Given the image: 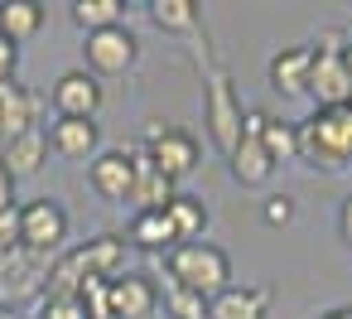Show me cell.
<instances>
[{
	"label": "cell",
	"instance_id": "1",
	"mask_svg": "<svg viewBox=\"0 0 352 319\" xmlns=\"http://www.w3.org/2000/svg\"><path fill=\"white\" fill-rule=\"evenodd\" d=\"M164 266H169V285H184L203 300H217L232 285V261L212 242H179Z\"/></svg>",
	"mask_w": 352,
	"mask_h": 319
},
{
	"label": "cell",
	"instance_id": "2",
	"mask_svg": "<svg viewBox=\"0 0 352 319\" xmlns=\"http://www.w3.org/2000/svg\"><path fill=\"white\" fill-rule=\"evenodd\" d=\"M299 131V160L323 165V169H342L352 160V107L338 112H314Z\"/></svg>",
	"mask_w": 352,
	"mask_h": 319
},
{
	"label": "cell",
	"instance_id": "3",
	"mask_svg": "<svg viewBox=\"0 0 352 319\" xmlns=\"http://www.w3.org/2000/svg\"><path fill=\"white\" fill-rule=\"evenodd\" d=\"M82 59H87V73H92V78H121V73H131V68H135L140 44H135V34H131L126 25H116V30L87 34Z\"/></svg>",
	"mask_w": 352,
	"mask_h": 319
},
{
	"label": "cell",
	"instance_id": "4",
	"mask_svg": "<svg viewBox=\"0 0 352 319\" xmlns=\"http://www.w3.org/2000/svg\"><path fill=\"white\" fill-rule=\"evenodd\" d=\"M68 237V213L54 198H34L20 208V247L34 256H54Z\"/></svg>",
	"mask_w": 352,
	"mask_h": 319
},
{
	"label": "cell",
	"instance_id": "5",
	"mask_svg": "<svg viewBox=\"0 0 352 319\" xmlns=\"http://www.w3.org/2000/svg\"><path fill=\"white\" fill-rule=\"evenodd\" d=\"M145 155L155 160V169L164 179H184L198 165V141L188 131H179V126H150L145 131Z\"/></svg>",
	"mask_w": 352,
	"mask_h": 319
},
{
	"label": "cell",
	"instance_id": "6",
	"mask_svg": "<svg viewBox=\"0 0 352 319\" xmlns=\"http://www.w3.org/2000/svg\"><path fill=\"white\" fill-rule=\"evenodd\" d=\"M241 102H236V92H232V78L227 73H217L212 83H208V131H212V141H217V150L222 155H232L236 145H241Z\"/></svg>",
	"mask_w": 352,
	"mask_h": 319
},
{
	"label": "cell",
	"instance_id": "7",
	"mask_svg": "<svg viewBox=\"0 0 352 319\" xmlns=\"http://www.w3.org/2000/svg\"><path fill=\"white\" fill-rule=\"evenodd\" d=\"M49 280V256H34L25 247L15 251H0V300H25V295H39Z\"/></svg>",
	"mask_w": 352,
	"mask_h": 319
},
{
	"label": "cell",
	"instance_id": "8",
	"mask_svg": "<svg viewBox=\"0 0 352 319\" xmlns=\"http://www.w3.org/2000/svg\"><path fill=\"white\" fill-rule=\"evenodd\" d=\"M107 305H111V319H150L160 305V290L150 276L121 271L116 280H107Z\"/></svg>",
	"mask_w": 352,
	"mask_h": 319
},
{
	"label": "cell",
	"instance_id": "9",
	"mask_svg": "<svg viewBox=\"0 0 352 319\" xmlns=\"http://www.w3.org/2000/svg\"><path fill=\"white\" fill-rule=\"evenodd\" d=\"M309 97L318 102V112L352 107V78H347V68H342V54H314V68H309Z\"/></svg>",
	"mask_w": 352,
	"mask_h": 319
},
{
	"label": "cell",
	"instance_id": "10",
	"mask_svg": "<svg viewBox=\"0 0 352 319\" xmlns=\"http://www.w3.org/2000/svg\"><path fill=\"white\" fill-rule=\"evenodd\" d=\"M54 107L58 116H78V121H92L97 107H102V83L87 73V68H73L54 83Z\"/></svg>",
	"mask_w": 352,
	"mask_h": 319
},
{
	"label": "cell",
	"instance_id": "11",
	"mask_svg": "<svg viewBox=\"0 0 352 319\" xmlns=\"http://www.w3.org/2000/svg\"><path fill=\"white\" fill-rule=\"evenodd\" d=\"M73 266H78L82 285H87V280H116V276L126 271V247H121V237L102 232V237H92L87 247L73 251Z\"/></svg>",
	"mask_w": 352,
	"mask_h": 319
},
{
	"label": "cell",
	"instance_id": "12",
	"mask_svg": "<svg viewBox=\"0 0 352 319\" xmlns=\"http://www.w3.org/2000/svg\"><path fill=\"white\" fill-rule=\"evenodd\" d=\"M309 68H314V49L309 44H294V49H280L270 59V88L280 97H304L309 92Z\"/></svg>",
	"mask_w": 352,
	"mask_h": 319
},
{
	"label": "cell",
	"instance_id": "13",
	"mask_svg": "<svg viewBox=\"0 0 352 319\" xmlns=\"http://www.w3.org/2000/svg\"><path fill=\"white\" fill-rule=\"evenodd\" d=\"M131 184H135V169H131V150H102L92 160V189L111 203H126L131 198Z\"/></svg>",
	"mask_w": 352,
	"mask_h": 319
},
{
	"label": "cell",
	"instance_id": "14",
	"mask_svg": "<svg viewBox=\"0 0 352 319\" xmlns=\"http://www.w3.org/2000/svg\"><path fill=\"white\" fill-rule=\"evenodd\" d=\"M131 169H135L131 198L140 203V213H155V208H164V203L174 198V179H164V174L155 169V160L145 155V145H140V150H131Z\"/></svg>",
	"mask_w": 352,
	"mask_h": 319
},
{
	"label": "cell",
	"instance_id": "15",
	"mask_svg": "<svg viewBox=\"0 0 352 319\" xmlns=\"http://www.w3.org/2000/svg\"><path fill=\"white\" fill-rule=\"evenodd\" d=\"M44 160H49V136H44L39 126L0 145V165L10 169V179H30V174H39Z\"/></svg>",
	"mask_w": 352,
	"mask_h": 319
},
{
	"label": "cell",
	"instance_id": "16",
	"mask_svg": "<svg viewBox=\"0 0 352 319\" xmlns=\"http://www.w3.org/2000/svg\"><path fill=\"white\" fill-rule=\"evenodd\" d=\"M34 131V97L20 83H0V145Z\"/></svg>",
	"mask_w": 352,
	"mask_h": 319
},
{
	"label": "cell",
	"instance_id": "17",
	"mask_svg": "<svg viewBox=\"0 0 352 319\" xmlns=\"http://www.w3.org/2000/svg\"><path fill=\"white\" fill-rule=\"evenodd\" d=\"M270 295L251 285H227L217 300H208V319H265Z\"/></svg>",
	"mask_w": 352,
	"mask_h": 319
},
{
	"label": "cell",
	"instance_id": "18",
	"mask_svg": "<svg viewBox=\"0 0 352 319\" xmlns=\"http://www.w3.org/2000/svg\"><path fill=\"white\" fill-rule=\"evenodd\" d=\"M39 30H44V6L39 0H6V6H0V34H6L15 49L25 39H34Z\"/></svg>",
	"mask_w": 352,
	"mask_h": 319
},
{
	"label": "cell",
	"instance_id": "19",
	"mask_svg": "<svg viewBox=\"0 0 352 319\" xmlns=\"http://www.w3.org/2000/svg\"><path fill=\"white\" fill-rule=\"evenodd\" d=\"M164 218H169V227H174L179 242H203V232H208V208L193 194H174L164 203Z\"/></svg>",
	"mask_w": 352,
	"mask_h": 319
},
{
	"label": "cell",
	"instance_id": "20",
	"mask_svg": "<svg viewBox=\"0 0 352 319\" xmlns=\"http://www.w3.org/2000/svg\"><path fill=\"white\" fill-rule=\"evenodd\" d=\"M227 160H232V174H236L241 184H251V189H256V184H265V179L275 174V160L265 155L261 136H241V145H236Z\"/></svg>",
	"mask_w": 352,
	"mask_h": 319
},
{
	"label": "cell",
	"instance_id": "21",
	"mask_svg": "<svg viewBox=\"0 0 352 319\" xmlns=\"http://www.w3.org/2000/svg\"><path fill=\"white\" fill-rule=\"evenodd\" d=\"M49 145H54L58 155H68V160H82V155H92V150H97V121L58 116V126H54Z\"/></svg>",
	"mask_w": 352,
	"mask_h": 319
},
{
	"label": "cell",
	"instance_id": "22",
	"mask_svg": "<svg viewBox=\"0 0 352 319\" xmlns=\"http://www.w3.org/2000/svg\"><path fill=\"white\" fill-rule=\"evenodd\" d=\"M131 242H135L140 251H174V247H179V237H174L164 208H155V213H135V223H131Z\"/></svg>",
	"mask_w": 352,
	"mask_h": 319
},
{
	"label": "cell",
	"instance_id": "23",
	"mask_svg": "<svg viewBox=\"0 0 352 319\" xmlns=\"http://www.w3.org/2000/svg\"><path fill=\"white\" fill-rule=\"evenodd\" d=\"M126 20V6L121 0H78L73 6V25L82 34H102V30H116Z\"/></svg>",
	"mask_w": 352,
	"mask_h": 319
},
{
	"label": "cell",
	"instance_id": "24",
	"mask_svg": "<svg viewBox=\"0 0 352 319\" xmlns=\"http://www.w3.org/2000/svg\"><path fill=\"white\" fill-rule=\"evenodd\" d=\"M150 20L164 30V34H188L198 25V0H155L150 6Z\"/></svg>",
	"mask_w": 352,
	"mask_h": 319
},
{
	"label": "cell",
	"instance_id": "25",
	"mask_svg": "<svg viewBox=\"0 0 352 319\" xmlns=\"http://www.w3.org/2000/svg\"><path fill=\"white\" fill-rule=\"evenodd\" d=\"M261 145H265V155L280 165V160H299V131L289 126V121H265V131H261Z\"/></svg>",
	"mask_w": 352,
	"mask_h": 319
},
{
	"label": "cell",
	"instance_id": "26",
	"mask_svg": "<svg viewBox=\"0 0 352 319\" xmlns=\"http://www.w3.org/2000/svg\"><path fill=\"white\" fill-rule=\"evenodd\" d=\"M164 309L174 319H208V300L193 295V290H184V285H169L164 290Z\"/></svg>",
	"mask_w": 352,
	"mask_h": 319
},
{
	"label": "cell",
	"instance_id": "27",
	"mask_svg": "<svg viewBox=\"0 0 352 319\" xmlns=\"http://www.w3.org/2000/svg\"><path fill=\"white\" fill-rule=\"evenodd\" d=\"M20 247V208H0V251Z\"/></svg>",
	"mask_w": 352,
	"mask_h": 319
},
{
	"label": "cell",
	"instance_id": "28",
	"mask_svg": "<svg viewBox=\"0 0 352 319\" xmlns=\"http://www.w3.org/2000/svg\"><path fill=\"white\" fill-rule=\"evenodd\" d=\"M261 218H265L270 227H285V223L294 218V203H289L285 194H275V198H265V208H261Z\"/></svg>",
	"mask_w": 352,
	"mask_h": 319
},
{
	"label": "cell",
	"instance_id": "29",
	"mask_svg": "<svg viewBox=\"0 0 352 319\" xmlns=\"http://www.w3.org/2000/svg\"><path fill=\"white\" fill-rule=\"evenodd\" d=\"M44 319H87L82 300H44Z\"/></svg>",
	"mask_w": 352,
	"mask_h": 319
},
{
	"label": "cell",
	"instance_id": "30",
	"mask_svg": "<svg viewBox=\"0 0 352 319\" xmlns=\"http://www.w3.org/2000/svg\"><path fill=\"white\" fill-rule=\"evenodd\" d=\"M15 68H20V49L0 34V83H15Z\"/></svg>",
	"mask_w": 352,
	"mask_h": 319
},
{
	"label": "cell",
	"instance_id": "31",
	"mask_svg": "<svg viewBox=\"0 0 352 319\" xmlns=\"http://www.w3.org/2000/svg\"><path fill=\"white\" fill-rule=\"evenodd\" d=\"M0 208H20V203H15V179H10L6 165H0Z\"/></svg>",
	"mask_w": 352,
	"mask_h": 319
},
{
	"label": "cell",
	"instance_id": "32",
	"mask_svg": "<svg viewBox=\"0 0 352 319\" xmlns=\"http://www.w3.org/2000/svg\"><path fill=\"white\" fill-rule=\"evenodd\" d=\"M338 227H342V237L352 242V194L342 198V213H338Z\"/></svg>",
	"mask_w": 352,
	"mask_h": 319
},
{
	"label": "cell",
	"instance_id": "33",
	"mask_svg": "<svg viewBox=\"0 0 352 319\" xmlns=\"http://www.w3.org/2000/svg\"><path fill=\"white\" fill-rule=\"evenodd\" d=\"M342 68H347V78H352V39L342 44Z\"/></svg>",
	"mask_w": 352,
	"mask_h": 319
},
{
	"label": "cell",
	"instance_id": "34",
	"mask_svg": "<svg viewBox=\"0 0 352 319\" xmlns=\"http://www.w3.org/2000/svg\"><path fill=\"white\" fill-rule=\"evenodd\" d=\"M318 319H352V309H328V314H318Z\"/></svg>",
	"mask_w": 352,
	"mask_h": 319
},
{
	"label": "cell",
	"instance_id": "35",
	"mask_svg": "<svg viewBox=\"0 0 352 319\" xmlns=\"http://www.w3.org/2000/svg\"><path fill=\"white\" fill-rule=\"evenodd\" d=\"M0 319H15V314H10V305H0Z\"/></svg>",
	"mask_w": 352,
	"mask_h": 319
}]
</instances>
